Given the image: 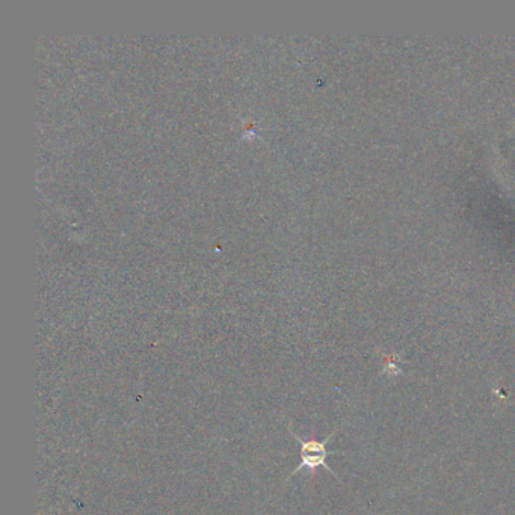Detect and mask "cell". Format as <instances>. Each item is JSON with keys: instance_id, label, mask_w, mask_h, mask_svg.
I'll return each instance as SVG.
<instances>
[{"instance_id": "obj_1", "label": "cell", "mask_w": 515, "mask_h": 515, "mask_svg": "<svg viewBox=\"0 0 515 515\" xmlns=\"http://www.w3.org/2000/svg\"><path fill=\"white\" fill-rule=\"evenodd\" d=\"M289 432L292 433L293 438L298 441V445H300L301 455H341V454H345V452H341V450H328L327 449V445L330 443V440L334 436H336L337 429H334L325 440H318V438H316L314 433H312L309 440H304L300 436H296V433L293 432V428H292L291 423H289Z\"/></svg>"}, {"instance_id": "obj_2", "label": "cell", "mask_w": 515, "mask_h": 515, "mask_svg": "<svg viewBox=\"0 0 515 515\" xmlns=\"http://www.w3.org/2000/svg\"><path fill=\"white\" fill-rule=\"evenodd\" d=\"M330 455H301V463H300V466H298L295 470H293V472L291 473V475H289V477H287V481H289V479H291V477H293L296 473H300L301 472V470H309V472L312 473V475H314L316 472H318V468H325V470H327V472H330L334 477H336L337 479V481H339V476L336 475V473H334L332 472V468L327 464V458H328Z\"/></svg>"}]
</instances>
